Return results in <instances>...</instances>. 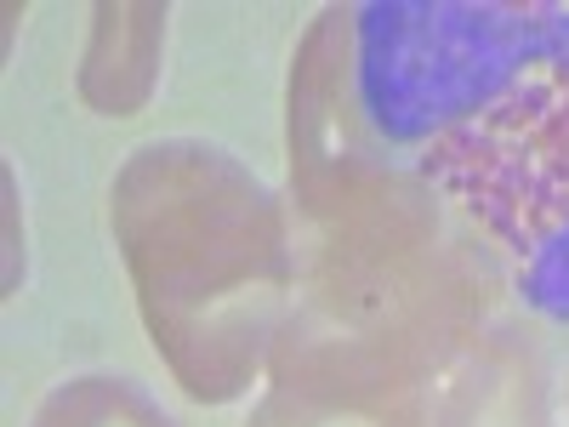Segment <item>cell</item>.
I'll use <instances>...</instances> for the list:
<instances>
[{
    "instance_id": "cell-6",
    "label": "cell",
    "mask_w": 569,
    "mask_h": 427,
    "mask_svg": "<svg viewBox=\"0 0 569 427\" xmlns=\"http://www.w3.org/2000/svg\"><path fill=\"white\" fill-rule=\"evenodd\" d=\"M246 427H433V399L416 394H337V388H302V383H268Z\"/></svg>"
},
{
    "instance_id": "cell-2",
    "label": "cell",
    "mask_w": 569,
    "mask_h": 427,
    "mask_svg": "<svg viewBox=\"0 0 569 427\" xmlns=\"http://www.w3.org/2000/svg\"><path fill=\"white\" fill-rule=\"evenodd\" d=\"M297 302L284 314L268 383L337 394L433 388L485 337L507 268L479 228L410 171H376L330 206L291 217Z\"/></svg>"
},
{
    "instance_id": "cell-4",
    "label": "cell",
    "mask_w": 569,
    "mask_h": 427,
    "mask_svg": "<svg viewBox=\"0 0 569 427\" xmlns=\"http://www.w3.org/2000/svg\"><path fill=\"white\" fill-rule=\"evenodd\" d=\"M433 427H552V370L525 325H490L461 354Z\"/></svg>"
},
{
    "instance_id": "cell-3",
    "label": "cell",
    "mask_w": 569,
    "mask_h": 427,
    "mask_svg": "<svg viewBox=\"0 0 569 427\" xmlns=\"http://www.w3.org/2000/svg\"><path fill=\"white\" fill-rule=\"evenodd\" d=\"M109 222L171 376L206 405L240 399L297 302L291 211L217 142L160 137L120 166Z\"/></svg>"
},
{
    "instance_id": "cell-5",
    "label": "cell",
    "mask_w": 569,
    "mask_h": 427,
    "mask_svg": "<svg viewBox=\"0 0 569 427\" xmlns=\"http://www.w3.org/2000/svg\"><path fill=\"white\" fill-rule=\"evenodd\" d=\"M166 7L131 0V7H98L91 46L80 63V98L98 115H137L160 80L166 52Z\"/></svg>"
},
{
    "instance_id": "cell-1",
    "label": "cell",
    "mask_w": 569,
    "mask_h": 427,
    "mask_svg": "<svg viewBox=\"0 0 569 427\" xmlns=\"http://www.w3.org/2000/svg\"><path fill=\"white\" fill-rule=\"evenodd\" d=\"M376 171L421 177L569 319V0L325 7L291 69V217Z\"/></svg>"
},
{
    "instance_id": "cell-7",
    "label": "cell",
    "mask_w": 569,
    "mask_h": 427,
    "mask_svg": "<svg viewBox=\"0 0 569 427\" xmlns=\"http://www.w3.org/2000/svg\"><path fill=\"white\" fill-rule=\"evenodd\" d=\"M29 427H182L131 376H74L40 399Z\"/></svg>"
}]
</instances>
